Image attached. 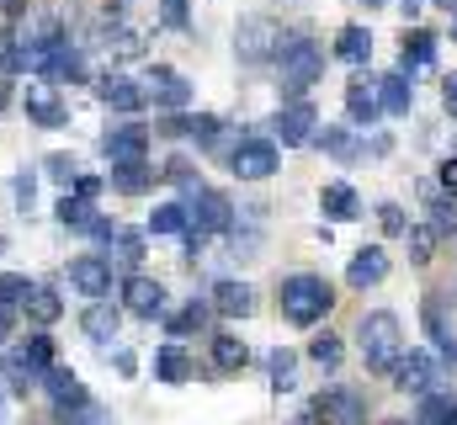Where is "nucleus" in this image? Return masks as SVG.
Returning <instances> with one entry per match:
<instances>
[{
	"label": "nucleus",
	"instance_id": "1",
	"mask_svg": "<svg viewBox=\"0 0 457 425\" xmlns=\"http://www.w3.org/2000/svg\"><path fill=\"white\" fill-rule=\"evenodd\" d=\"M356 340H361V356H367V367H372V372H394V362H399V351H404L399 314H388V309L361 314V324H356Z\"/></svg>",
	"mask_w": 457,
	"mask_h": 425
},
{
	"label": "nucleus",
	"instance_id": "2",
	"mask_svg": "<svg viewBox=\"0 0 457 425\" xmlns=\"http://www.w3.org/2000/svg\"><path fill=\"white\" fill-rule=\"evenodd\" d=\"M330 304H336V293L314 271H298V277L282 282V319H293V324H320L330 314Z\"/></svg>",
	"mask_w": 457,
	"mask_h": 425
},
{
	"label": "nucleus",
	"instance_id": "3",
	"mask_svg": "<svg viewBox=\"0 0 457 425\" xmlns=\"http://www.w3.org/2000/svg\"><path fill=\"white\" fill-rule=\"evenodd\" d=\"M277 64H282V86H287V96H293V102H303V91L325 75V54H320L309 38H282Z\"/></svg>",
	"mask_w": 457,
	"mask_h": 425
},
{
	"label": "nucleus",
	"instance_id": "4",
	"mask_svg": "<svg viewBox=\"0 0 457 425\" xmlns=\"http://www.w3.org/2000/svg\"><path fill=\"white\" fill-rule=\"evenodd\" d=\"M54 367V340L48 335H32L16 356H11V367H5V378H11V388L16 394H27V388H37L43 383V372Z\"/></svg>",
	"mask_w": 457,
	"mask_h": 425
},
{
	"label": "nucleus",
	"instance_id": "5",
	"mask_svg": "<svg viewBox=\"0 0 457 425\" xmlns=\"http://www.w3.org/2000/svg\"><path fill=\"white\" fill-rule=\"evenodd\" d=\"M228 171H234L239 181H266V176H277V144H266V138H239L234 154H228Z\"/></svg>",
	"mask_w": 457,
	"mask_h": 425
},
{
	"label": "nucleus",
	"instance_id": "6",
	"mask_svg": "<svg viewBox=\"0 0 457 425\" xmlns=\"http://www.w3.org/2000/svg\"><path fill=\"white\" fill-rule=\"evenodd\" d=\"M70 288L80 293V298H107L112 293V261L107 255H75L70 261Z\"/></svg>",
	"mask_w": 457,
	"mask_h": 425
},
{
	"label": "nucleus",
	"instance_id": "7",
	"mask_svg": "<svg viewBox=\"0 0 457 425\" xmlns=\"http://www.w3.org/2000/svg\"><path fill=\"white\" fill-rule=\"evenodd\" d=\"M234 48H239V59H245V64H261V59H271V54L282 48V32H277L266 16H245V21H239V43H234Z\"/></svg>",
	"mask_w": 457,
	"mask_h": 425
},
{
	"label": "nucleus",
	"instance_id": "8",
	"mask_svg": "<svg viewBox=\"0 0 457 425\" xmlns=\"http://www.w3.org/2000/svg\"><path fill=\"white\" fill-rule=\"evenodd\" d=\"M187 223H197V234H224V229H234V208H228L224 192H197L192 197V208H187Z\"/></svg>",
	"mask_w": 457,
	"mask_h": 425
},
{
	"label": "nucleus",
	"instance_id": "9",
	"mask_svg": "<svg viewBox=\"0 0 457 425\" xmlns=\"http://www.w3.org/2000/svg\"><path fill=\"white\" fill-rule=\"evenodd\" d=\"M271 128H277V138H282L287 149H298V144H309V138H314L320 117H314V106H309V102H287L277 117H271Z\"/></svg>",
	"mask_w": 457,
	"mask_h": 425
},
{
	"label": "nucleus",
	"instance_id": "10",
	"mask_svg": "<svg viewBox=\"0 0 457 425\" xmlns=\"http://www.w3.org/2000/svg\"><path fill=\"white\" fill-rule=\"evenodd\" d=\"M431 383H442V372H436V362H431L426 351H410V356L394 362V388H404V394H431Z\"/></svg>",
	"mask_w": 457,
	"mask_h": 425
},
{
	"label": "nucleus",
	"instance_id": "11",
	"mask_svg": "<svg viewBox=\"0 0 457 425\" xmlns=\"http://www.w3.org/2000/svg\"><path fill=\"white\" fill-rule=\"evenodd\" d=\"M122 304H128V314H138V319H160L165 314V288L154 282V277H128L122 282Z\"/></svg>",
	"mask_w": 457,
	"mask_h": 425
},
{
	"label": "nucleus",
	"instance_id": "12",
	"mask_svg": "<svg viewBox=\"0 0 457 425\" xmlns=\"http://www.w3.org/2000/svg\"><path fill=\"white\" fill-rule=\"evenodd\" d=\"M383 277H388V250H383V245H361V250L351 255V266H345V282H351L356 293L378 288Z\"/></svg>",
	"mask_w": 457,
	"mask_h": 425
},
{
	"label": "nucleus",
	"instance_id": "13",
	"mask_svg": "<svg viewBox=\"0 0 457 425\" xmlns=\"http://www.w3.org/2000/svg\"><path fill=\"white\" fill-rule=\"evenodd\" d=\"M21 106H27V117H32L37 128H64V122H70V112H64V102H59V91H54L48 80L27 86V96H21Z\"/></svg>",
	"mask_w": 457,
	"mask_h": 425
},
{
	"label": "nucleus",
	"instance_id": "14",
	"mask_svg": "<svg viewBox=\"0 0 457 425\" xmlns=\"http://www.w3.org/2000/svg\"><path fill=\"white\" fill-rule=\"evenodd\" d=\"M102 149H107V160H112V165L144 160V154H149V128H138V122H122V128H112V133L102 138Z\"/></svg>",
	"mask_w": 457,
	"mask_h": 425
},
{
	"label": "nucleus",
	"instance_id": "15",
	"mask_svg": "<svg viewBox=\"0 0 457 425\" xmlns=\"http://www.w3.org/2000/svg\"><path fill=\"white\" fill-rule=\"evenodd\" d=\"M43 388L54 394V404H59V410H75V404H86V399H91V394H86V383H80L70 367H48V372H43Z\"/></svg>",
	"mask_w": 457,
	"mask_h": 425
},
{
	"label": "nucleus",
	"instance_id": "16",
	"mask_svg": "<svg viewBox=\"0 0 457 425\" xmlns=\"http://www.w3.org/2000/svg\"><path fill=\"white\" fill-rule=\"evenodd\" d=\"M96 96H102L107 106H117V112H138V106L149 102L128 75H102V80H96Z\"/></svg>",
	"mask_w": 457,
	"mask_h": 425
},
{
	"label": "nucleus",
	"instance_id": "17",
	"mask_svg": "<svg viewBox=\"0 0 457 425\" xmlns=\"http://www.w3.org/2000/svg\"><path fill=\"white\" fill-rule=\"evenodd\" d=\"M117 324H122V314H117V304H107V298H96V304L86 309V319H80L86 340H96V346H107V340H117Z\"/></svg>",
	"mask_w": 457,
	"mask_h": 425
},
{
	"label": "nucleus",
	"instance_id": "18",
	"mask_svg": "<svg viewBox=\"0 0 457 425\" xmlns=\"http://www.w3.org/2000/svg\"><path fill=\"white\" fill-rule=\"evenodd\" d=\"M154 176H160V171H149V160L112 165V192H122V197H144V192L154 187Z\"/></svg>",
	"mask_w": 457,
	"mask_h": 425
},
{
	"label": "nucleus",
	"instance_id": "19",
	"mask_svg": "<svg viewBox=\"0 0 457 425\" xmlns=\"http://www.w3.org/2000/svg\"><path fill=\"white\" fill-rule=\"evenodd\" d=\"M320 212H325L330 223H351V218L361 212V203H356V192H351L345 181H330V187L320 192Z\"/></svg>",
	"mask_w": 457,
	"mask_h": 425
},
{
	"label": "nucleus",
	"instance_id": "20",
	"mask_svg": "<svg viewBox=\"0 0 457 425\" xmlns=\"http://www.w3.org/2000/svg\"><path fill=\"white\" fill-rule=\"evenodd\" d=\"M192 372H197V367H192V356H187L181 346H160V351H154V378H160V383H192Z\"/></svg>",
	"mask_w": 457,
	"mask_h": 425
},
{
	"label": "nucleus",
	"instance_id": "21",
	"mask_svg": "<svg viewBox=\"0 0 457 425\" xmlns=\"http://www.w3.org/2000/svg\"><path fill=\"white\" fill-rule=\"evenodd\" d=\"M345 112H351L356 128H367V122L383 112V106H378V86H372V80H351V86H345Z\"/></svg>",
	"mask_w": 457,
	"mask_h": 425
},
{
	"label": "nucleus",
	"instance_id": "22",
	"mask_svg": "<svg viewBox=\"0 0 457 425\" xmlns=\"http://www.w3.org/2000/svg\"><path fill=\"white\" fill-rule=\"evenodd\" d=\"M213 309L228 314V319H245L255 309V293H250L245 282H219V288H213Z\"/></svg>",
	"mask_w": 457,
	"mask_h": 425
},
{
	"label": "nucleus",
	"instance_id": "23",
	"mask_svg": "<svg viewBox=\"0 0 457 425\" xmlns=\"http://www.w3.org/2000/svg\"><path fill=\"white\" fill-rule=\"evenodd\" d=\"M219 128H224V122H219L213 112H197V117H170V122H165V133H176V138H203V144H213V138H219Z\"/></svg>",
	"mask_w": 457,
	"mask_h": 425
},
{
	"label": "nucleus",
	"instance_id": "24",
	"mask_svg": "<svg viewBox=\"0 0 457 425\" xmlns=\"http://www.w3.org/2000/svg\"><path fill=\"white\" fill-rule=\"evenodd\" d=\"M187 102H192V86H187L181 75H170V70H154V106H170V112H181Z\"/></svg>",
	"mask_w": 457,
	"mask_h": 425
},
{
	"label": "nucleus",
	"instance_id": "25",
	"mask_svg": "<svg viewBox=\"0 0 457 425\" xmlns=\"http://www.w3.org/2000/svg\"><path fill=\"white\" fill-rule=\"evenodd\" d=\"M415 425H457V399L453 394H420V415H415Z\"/></svg>",
	"mask_w": 457,
	"mask_h": 425
},
{
	"label": "nucleus",
	"instance_id": "26",
	"mask_svg": "<svg viewBox=\"0 0 457 425\" xmlns=\"http://www.w3.org/2000/svg\"><path fill=\"white\" fill-rule=\"evenodd\" d=\"M336 54H341L345 64H367V59H372V32H367V27H341Z\"/></svg>",
	"mask_w": 457,
	"mask_h": 425
},
{
	"label": "nucleus",
	"instance_id": "27",
	"mask_svg": "<svg viewBox=\"0 0 457 425\" xmlns=\"http://www.w3.org/2000/svg\"><path fill=\"white\" fill-rule=\"evenodd\" d=\"M410 102H415V86H410L404 75L378 80V106H383V112H410Z\"/></svg>",
	"mask_w": 457,
	"mask_h": 425
},
{
	"label": "nucleus",
	"instance_id": "28",
	"mask_svg": "<svg viewBox=\"0 0 457 425\" xmlns=\"http://www.w3.org/2000/svg\"><path fill=\"white\" fill-rule=\"evenodd\" d=\"M431 59H436V32H426V27L404 32V70H415V64H431Z\"/></svg>",
	"mask_w": 457,
	"mask_h": 425
},
{
	"label": "nucleus",
	"instance_id": "29",
	"mask_svg": "<svg viewBox=\"0 0 457 425\" xmlns=\"http://www.w3.org/2000/svg\"><path fill=\"white\" fill-rule=\"evenodd\" d=\"M48 75H59V80L80 86V80H86V59H80V48L59 43V48H54V64H48Z\"/></svg>",
	"mask_w": 457,
	"mask_h": 425
},
{
	"label": "nucleus",
	"instance_id": "30",
	"mask_svg": "<svg viewBox=\"0 0 457 425\" xmlns=\"http://www.w3.org/2000/svg\"><path fill=\"white\" fill-rule=\"evenodd\" d=\"M213 362H219V372H239L250 362V351L239 335H213Z\"/></svg>",
	"mask_w": 457,
	"mask_h": 425
},
{
	"label": "nucleus",
	"instance_id": "31",
	"mask_svg": "<svg viewBox=\"0 0 457 425\" xmlns=\"http://www.w3.org/2000/svg\"><path fill=\"white\" fill-rule=\"evenodd\" d=\"M37 288H32V277L27 271H0V309H16V304H27Z\"/></svg>",
	"mask_w": 457,
	"mask_h": 425
},
{
	"label": "nucleus",
	"instance_id": "32",
	"mask_svg": "<svg viewBox=\"0 0 457 425\" xmlns=\"http://www.w3.org/2000/svg\"><path fill=\"white\" fill-rule=\"evenodd\" d=\"M404 239H410V261L426 266V261L436 255V239H442V234H436L431 223H415V229H404Z\"/></svg>",
	"mask_w": 457,
	"mask_h": 425
},
{
	"label": "nucleus",
	"instance_id": "33",
	"mask_svg": "<svg viewBox=\"0 0 457 425\" xmlns=\"http://www.w3.org/2000/svg\"><path fill=\"white\" fill-rule=\"evenodd\" d=\"M59 223H64V229H91V223H96V208H91L86 197H70V192H64V197H59Z\"/></svg>",
	"mask_w": 457,
	"mask_h": 425
},
{
	"label": "nucleus",
	"instance_id": "34",
	"mask_svg": "<svg viewBox=\"0 0 457 425\" xmlns=\"http://www.w3.org/2000/svg\"><path fill=\"white\" fill-rule=\"evenodd\" d=\"M187 229V208L181 203H160L149 212V234H181Z\"/></svg>",
	"mask_w": 457,
	"mask_h": 425
},
{
	"label": "nucleus",
	"instance_id": "35",
	"mask_svg": "<svg viewBox=\"0 0 457 425\" xmlns=\"http://www.w3.org/2000/svg\"><path fill=\"white\" fill-rule=\"evenodd\" d=\"M271 388L277 394H293L298 388V362L287 351H271Z\"/></svg>",
	"mask_w": 457,
	"mask_h": 425
},
{
	"label": "nucleus",
	"instance_id": "36",
	"mask_svg": "<svg viewBox=\"0 0 457 425\" xmlns=\"http://www.w3.org/2000/svg\"><path fill=\"white\" fill-rule=\"evenodd\" d=\"M27 314L37 319V324H54V319L64 314V304H59V293H48V288H37V293L27 298Z\"/></svg>",
	"mask_w": 457,
	"mask_h": 425
},
{
	"label": "nucleus",
	"instance_id": "37",
	"mask_svg": "<svg viewBox=\"0 0 457 425\" xmlns=\"http://www.w3.org/2000/svg\"><path fill=\"white\" fill-rule=\"evenodd\" d=\"M341 351H345V346H341V335H330V329L309 340V356H314L320 367H341Z\"/></svg>",
	"mask_w": 457,
	"mask_h": 425
},
{
	"label": "nucleus",
	"instance_id": "38",
	"mask_svg": "<svg viewBox=\"0 0 457 425\" xmlns=\"http://www.w3.org/2000/svg\"><path fill=\"white\" fill-rule=\"evenodd\" d=\"M431 229L436 234H453L457 229V197H442V192L431 197Z\"/></svg>",
	"mask_w": 457,
	"mask_h": 425
},
{
	"label": "nucleus",
	"instance_id": "39",
	"mask_svg": "<svg viewBox=\"0 0 457 425\" xmlns=\"http://www.w3.org/2000/svg\"><path fill=\"white\" fill-rule=\"evenodd\" d=\"M112 245H117V261H128V266H138V261H144V234H133V229H117Z\"/></svg>",
	"mask_w": 457,
	"mask_h": 425
},
{
	"label": "nucleus",
	"instance_id": "40",
	"mask_svg": "<svg viewBox=\"0 0 457 425\" xmlns=\"http://www.w3.org/2000/svg\"><path fill=\"white\" fill-rule=\"evenodd\" d=\"M64 415H70V425H117L112 410H102V404H91V399L75 404V410H64Z\"/></svg>",
	"mask_w": 457,
	"mask_h": 425
},
{
	"label": "nucleus",
	"instance_id": "41",
	"mask_svg": "<svg viewBox=\"0 0 457 425\" xmlns=\"http://www.w3.org/2000/svg\"><path fill=\"white\" fill-rule=\"evenodd\" d=\"M203 324H208V309H203V304H192V309H181V314L170 319V335L181 340V335H192V329H203Z\"/></svg>",
	"mask_w": 457,
	"mask_h": 425
},
{
	"label": "nucleus",
	"instance_id": "42",
	"mask_svg": "<svg viewBox=\"0 0 457 425\" xmlns=\"http://www.w3.org/2000/svg\"><path fill=\"white\" fill-rule=\"evenodd\" d=\"M378 223H383V234H404V229H410L399 203H383V208H378Z\"/></svg>",
	"mask_w": 457,
	"mask_h": 425
},
{
	"label": "nucleus",
	"instance_id": "43",
	"mask_svg": "<svg viewBox=\"0 0 457 425\" xmlns=\"http://www.w3.org/2000/svg\"><path fill=\"white\" fill-rule=\"evenodd\" d=\"M48 176H54V181H64V187H75V176H80V165H75L70 154H54V160H48Z\"/></svg>",
	"mask_w": 457,
	"mask_h": 425
},
{
	"label": "nucleus",
	"instance_id": "44",
	"mask_svg": "<svg viewBox=\"0 0 457 425\" xmlns=\"http://www.w3.org/2000/svg\"><path fill=\"white\" fill-rule=\"evenodd\" d=\"M325 149H330V154H356V144H351V133H341V128H325Z\"/></svg>",
	"mask_w": 457,
	"mask_h": 425
},
{
	"label": "nucleus",
	"instance_id": "45",
	"mask_svg": "<svg viewBox=\"0 0 457 425\" xmlns=\"http://www.w3.org/2000/svg\"><path fill=\"white\" fill-rule=\"evenodd\" d=\"M11 192H16V203H21V208H32V197H37V176H32V171H21Z\"/></svg>",
	"mask_w": 457,
	"mask_h": 425
},
{
	"label": "nucleus",
	"instance_id": "46",
	"mask_svg": "<svg viewBox=\"0 0 457 425\" xmlns=\"http://www.w3.org/2000/svg\"><path fill=\"white\" fill-rule=\"evenodd\" d=\"M16 64H21V48L11 32H0V70H16Z\"/></svg>",
	"mask_w": 457,
	"mask_h": 425
},
{
	"label": "nucleus",
	"instance_id": "47",
	"mask_svg": "<svg viewBox=\"0 0 457 425\" xmlns=\"http://www.w3.org/2000/svg\"><path fill=\"white\" fill-rule=\"evenodd\" d=\"M160 16H165L170 27H187V0H160Z\"/></svg>",
	"mask_w": 457,
	"mask_h": 425
},
{
	"label": "nucleus",
	"instance_id": "48",
	"mask_svg": "<svg viewBox=\"0 0 457 425\" xmlns=\"http://www.w3.org/2000/svg\"><path fill=\"white\" fill-rule=\"evenodd\" d=\"M96 192H102V181H96V176H75V197H86V203H91Z\"/></svg>",
	"mask_w": 457,
	"mask_h": 425
},
{
	"label": "nucleus",
	"instance_id": "49",
	"mask_svg": "<svg viewBox=\"0 0 457 425\" xmlns=\"http://www.w3.org/2000/svg\"><path fill=\"white\" fill-rule=\"evenodd\" d=\"M442 192L457 197V160H442Z\"/></svg>",
	"mask_w": 457,
	"mask_h": 425
},
{
	"label": "nucleus",
	"instance_id": "50",
	"mask_svg": "<svg viewBox=\"0 0 457 425\" xmlns=\"http://www.w3.org/2000/svg\"><path fill=\"white\" fill-rule=\"evenodd\" d=\"M442 102H447V112L457 117V75H447V80H442Z\"/></svg>",
	"mask_w": 457,
	"mask_h": 425
},
{
	"label": "nucleus",
	"instance_id": "51",
	"mask_svg": "<svg viewBox=\"0 0 457 425\" xmlns=\"http://www.w3.org/2000/svg\"><path fill=\"white\" fill-rule=\"evenodd\" d=\"M293 425H320V410H303V415H298Z\"/></svg>",
	"mask_w": 457,
	"mask_h": 425
},
{
	"label": "nucleus",
	"instance_id": "52",
	"mask_svg": "<svg viewBox=\"0 0 457 425\" xmlns=\"http://www.w3.org/2000/svg\"><path fill=\"white\" fill-rule=\"evenodd\" d=\"M11 335V309H0V340Z\"/></svg>",
	"mask_w": 457,
	"mask_h": 425
},
{
	"label": "nucleus",
	"instance_id": "53",
	"mask_svg": "<svg viewBox=\"0 0 457 425\" xmlns=\"http://www.w3.org/2000/svg\"><path fill=\"white\" fill-rule=\"evenodd\" d=\"M383 425H410V421H383Z\"/></svg>",
	"mask_w": 457,
	"mask_h": 425
},
{
	"label": "nucleus",
	"instance_id": "54",
	"mask_svg": "<svg viewBox=\"0 0 457 425\" xmlns=\"http://www.w3.org/2000/svg\"><path fill=\"white\" fill-rule=\"evenodd\" d=\"M367 5H388V0H367Z\"/></svg>",
	"mask_w": 457,
	"mask_h": 425
},
{
	"label": "nucleus",
	"instance_id": "55",
	"mask_svg": "<svg viewBox=\"0 0 457 425\" xmlns=\"http://www.w3.org/2000/svg\"><path fill=\"white\" fill-rule=\"evenodd\" d=\"M453 38H457V16H453Z\"/></svg>",
	"mask_w": 457,
	"mask_h": 425
},
{
	"label": "nucleus",
	"instance_id": "56",
	"mask_svg": "<svg viewBox=\"0 0 457 425\" xmlns=\"http://www.w3.org/2000/svg\"><path fill=\"white\" fill-rule=\"evenodd\" d=\"M0 250H5V239H0Z\"/></svg>",
	"mask_w": 457,
	"mask_h": 425
}]
</instances>
